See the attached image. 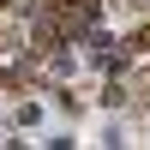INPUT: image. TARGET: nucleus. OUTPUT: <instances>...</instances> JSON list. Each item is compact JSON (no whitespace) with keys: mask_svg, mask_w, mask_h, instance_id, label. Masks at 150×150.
<instances>
[{"mask_svg":"<svg viewBox=\"0 0 150 150\" xmlns=\"http://www.w3.org/2000/svg\"><path fill=\"white\" fill-rule=\"evenodd\" d=\"M126 48H132V54H144V48H150V24H138V30L126 36Z\"/></svg>","mask_w":150,"mask_h":150,"instance_id":"f257e3e1","label":"nucleus"},{"mask_svg":"<svg viewBox=\"0 0 150 150\" xmlns=\"http://www.w3.org/2000/svg\"><path fill=\"white\" fill-rule=\"evenodd\" d=\"M0 84H6V66H0Z\"/></svg>","mask_w":150,"mask_h":150,"instance_id":"f03ea898","label":"nucleus"},{"mask_svg":"<svg viewBox=\"0 0 150 150\" xmlns=\"http://www.w3.org/2000/svg\"><path fill=\"white\" fill-rule=\"evenodd\" d=\"M0 6H6V0H0Z\"/></svg>","mask_w":150,"mask_h":150,"instance_id":"7ed1b4c3","label":"nucleus"}]
</instances>
